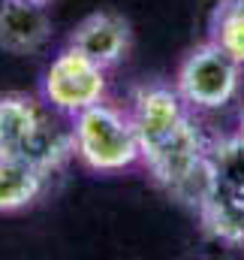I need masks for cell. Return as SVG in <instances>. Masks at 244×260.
Masks as SVG:
<instances>
[{
  "label": "cell",
  "mask_w": 244,
  "mask_h": 260,
  "mask_svg": "<svg viewBox=\"0 0 244 260\" xmlns=\"http://www.w3.org/2000/svg\"><path fill=\"white\" fill-rule=\"evenodd\" d=\"M36 3H46V6H49V3H52V0H36Z\"/></svg>",
  "instance_id": "obj_11"
},
{
  "label": "cell",
  "mask_w": 244,
  "mask_h": 260,
  "mask_svg": "<svg viewBox=\"0 0 244 260\" xmlns=\"http://www.w3.org/2000/svg\"><path fill=\"white\" fill-rule=\"evenodd\" d=\"M241 85V64L217 43H202L187 52L178 67L175 91L193 112H214L235 100Z\"/></svg>",
  "instance_id": "obj_3"
},
{
  "label": "cell",
  "mask_w": 244,
  "mask_h": 260,
  "mask_svg": "<svg viewBox=\"0 0 244 260\" xmlns=\"http://www.w3.org/2000/svg\"><path fill=\"white\" fill-rule=\"evenodd\" d=\"M49 173H43L39 167L21 160V157H9L0 154V212H21L27 206H33L46 185H49Z\"/></svg>",
  "instance_id": "obj_7"
},
{
  "label": "cell",
  "mask_w": 244,
  "mask_h": 260,
  "mask_svg": "<svg viewBox=\"0 0 244 260\" xmlns=\"http://www.w3.org/2000/svg\"><path fill=\"white\" fill-rule=\"evenodd\" d=\"M69 46L109 70L121 64L130 52V24L118 12H94L75 24V30L69 34Z\"/></svg>",
  "instance_id": "obj_5"
},
{
  "label": "cell",
  "mask_w": 244,
  "mask_h": 260,
  "mask_svg": "<svg viewBox=\"0 0 244 260\" xmlns=\"http://www.w3.org/2000/svg\"><path fill=\"white\" fill-rule=\"evenodd\" d=\"M103 97H106V67H100L66 43V49L58 52V58L46 70L43 100L55 112L75 118L78 112L97 106Z\"/></svg>",
  "instance_id": "obj_4"
},
{
  "label": "cell",
  "mask_w": 244,
  "mask_h": 260,
  "mask_svg": "<svg viewBox=\"0 0 244 260\" xmlns=\"http://www.w3.org/2000/svg\"><path fill=\"white\" fill-rule=\"evenodd\" d=\"M238 133L244 136V109H241V118H238Z\"/></svg>",
  "instance_id": "obj_10"
},
{
  "label": "cell",
  "mask_w": 244,
  "mask_h": 260,
  "mask_svg": "<svg viewBox=\"0 0 244 260\" xmlns=\"http://www.w3.org/2000/svg\"><path fill=\"white\" fill-rule=\"evenodd\" d=\"M0 154L21 157L52 176L75 157L72 124L63 127L46 100L21 91L0 94Z\"/></svg>",
  "instance_id": "obj_1"
},
{
  "label": "cell",
  "mask_w": 244,
  "mask_h": 260,
  "mask_svg": "<svg viewBox=\"0 0 244 260\" xmlns=\"http://www.w3.org/2000/svg\"><path fill=\"white\" fill-rule=\"evenodd\" d=\"M208 167H211V185L226 194L244 197V136H226L217 142H208Z\"/></svg>",
  "instance_id": "obj_8"
},
{
  "label": "cell",
  "mask_w": 244,
  "mask_h": 260,
  "mask_svg": "<svg viewBox=\"0 0 244 260\" xmlns=\"http://www.w3.org/2000/svg\"><path fill=\"white\" fill-rule=\"evenodd\" d=\"M52 21L46 3L0 0V49L9 55H33L46 46Z\"/></svg>",
  "instance_id": "obj_6"
},
{
  "label": "cell",
  "mask_w": 244,
  "mask_h": 260,
  "mask_svg": "<svg viewBox=\"0 0 244 260\" xmlns=\"http://www.w3.org/2000/svg\"><path fill=\"white\" fill-rule=\"evenodd\" d=\"M211 43H217L226 55L244 67V6L232 0H220L211 15Z\"/></svg>",
  "instance_id": "obj_9"
},
{
  "label": "cell",
  "mask_w": 244,
  "mask_h": 260,
  "mask_svg": "<svg viewBox=\"0 0 244 260\" xmlns=\"http://www.w3.org/2000/svg\"><path fill=\"white\" fill-rule=\"evenodd\" d=\"M232 3H238V6H244V0H232Z\"/></svg>",
  "instance_id": "obj_12"
},
{
  "label": "cell",
  "mask_w": 244,
  "mask_h": 260,
  "mask_svg": "<svg viewBox=\"0 0 244 260\" xmlns=\"http://www.w3.org/2000/svg\"><path fill=\"white\" fill-rule=\"evenodd\" d=\"M75 157L94 173H121L142 160L139 133L130 118L112 103H97L72 118Z\"/></svg>",
  "instance_id": "obj_2"
}]
</instances>
